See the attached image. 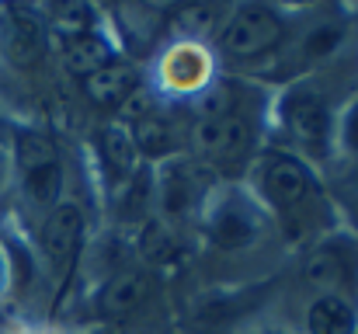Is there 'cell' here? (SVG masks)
Listing matches in <instances>:
<instances>
[{
  "label": "cell",
  "instance_id": "7402d4cb",
  "mask_svg": "<svg viewBox=\"0 0 358 334\" xmlns=\"http://www.w3.org/2000/svg\"><path fill=\"white\" fill-rule=\"evenodd\" d=\"M345 139L352 150H358V105L348 109V115H345Z\"/></svg>",
  "mask_w": 358,
  "mask_h": 334
},
{
  "label": "cell",
  "instance_id": "5b68a950",
  "mask_svg": "<svg viewBox=\"0 0 358 334\" xmlns=\"http://www.w3.org/2000/svg\"><path fill=\"white\" fill-rule=\"evenodd\" d=\"M254 233H257V216L247 202L230 199L227 206H220L209 216V237L220 247H243V244L254 240Z\"/></svg>",
  "mask_w": 358,
  "mask_h": 334
},
{
  "label": "cell",
  "instance_id": "7c38bea8",
  "mask_svg": "<svg viewBox=\"0 0 358 334\" xmlns=\"http://www.w3.org/2000/svg\"><path fill=\"white\" fill-rule=\"evenodd\" d=\"M105 63H112V53L98 35H84V39H73L66 46V70L77 74V77H91Z\"/></svg>",
  "mask_w": 358,
  "mask_h": 334
},
{
  "label": "cell",
  "instance_id": "5bb4252c",
  "mask_svg": "<svg viewBox=\"0 0 358 334\" xmlns=\"http://www.w3.org/2000/svg\"><path fill=\"white\" fill-rule=\"evenodd\" d=\"M17 164H21L24 174H31L38 167H49V164H59L52 139L49 136H38V132H24L17 139Z\"/></svg>",
  "mask_w": 358,
  "mask_h": 334
},
{
  "label": "cell",
  "instance_id": "2e32d148",
  "mask_svg": "<svg viewBox=\"0 0 358 334\" xmlns=\"http://www.w3.org/2000/svg\"><path fill=\"white\" fill-rule=\"evenodd\" d=\"M139 251H143V258H150V261H171L174 251H178V240H174V233H171L164 223L150 220L146 230H143V237H139Z\"/></svg>",
  "mask_w": 358,
  "mask_h": 334
},
{
  "label": "cell",
  "instance_id": "4fadbf2b",
  "mask_svg": "<svg viewBox=\"0 0 358 334\" xmlns=\"http://www.w3.org/2000/svg\"><path fill=\"white\" fill-rule=\"evenodd\" d=\"M132 143H136V150H143L146 157H160V153L174 150V129H171V122H167L164 115L150 111V115H143V118L132 125Z\"/></svg>",
  "mask_w": 358,
  "mask_h": 334
},
{
  "label": "cell",
  "instance_id": "e0dca14e",
  "mask_svg": "<svg viewBox=\"0 0 358 334\" xmlns=\"http://www.w3.org/2000/svg\"><path fill=\"white\" fill-rule=\"evenodd\" d=\"M24 181H28V195L38 206H52L59 199V188H63V171H59V164H49V167L24 174Z\"/></svg>",
  "mask_w": 358,
  "mask_h": 334
},
{
  "label": "cell",
  "instance_id": "9c48e42d",
  "mask_svg": "<svg viewBox=\"0 0 358 334\" xmlns=\"http://www.w3.org/2000/svg\"><path fill=\"white\" fill-rule=\"evenodd\" d=\"M7 53L17 67H31L42 56V28L31 14L14 11L10 14V32H7Z\"/></svg>",
  "mask_w": 358,
  "mask_h": 334
},
{
  "label": "cell",
  "instance_id": "7a4b0ae2",
  "mask_svg": "<svg viewBox=\"0 0 358 334\" xmlns=\"http://www.w3.org/2000/svg\"><path fill=\"white\" fill-rule=\"evenodd\" d=\"M192 143L209 157V160H237L250 146V125L237 111L227 115H206L192 125Z\"/></svg>",
  "mask_w": 358,
  "mask_h": 334
},
{
  "label": "cell",
  "instance_id": "6da1fadb",
  "mask_svg": "<svg viewBox=\"0 0 358 334\" xmlns=\"http://www.w3.org/2000/svg\"><path fill=\"white\" fill-rule=\"evenodd\" d=\"M223 49L237 60H254L282 42V21L268 7H240L230 14L220 35Z\"/></svg>",
  "mask_w": 358,
  "mask_h": 334
},
{
  "label": "cell",
  "instance_id": "3957f363",
  "mask_svg": "<svg viewBox=\"0 0 358 334\" xmlns=\"http://www.w3.org/2000/svg\"><path fill=\"white\" fill-rule=\"evenodd\" d=\"M264 192L278 209H292L306 199L310 192V171L296 160V157H282L275 153L271 160H264Z\"/></svg>",
  "mask_w": 358,
  "mask_h": 334
},
{
  "label": "cell",
  "instance_id": "30bf717a",
  "mask_svg": "<svg viewBox=\"0 0 358 334\" xmlns=\"http://www.w3.org/2000/svg\"><path fill=\"white\" fill-rule=\"evenodd\" d=\"M310 334H355V310L341 296H320L310 307Z\"/></svg>",
  "mask_w": 358,
  "mask_h": 334
},
{
  "label": "cell",
  "instance_id": "277c9868",
  "mask_svg": "<svg viewBox=\"0 0 358 334\" xmlns=\"http://www.w3.org/2000/svg\"><path fill=\"white\" fill-rule=\"evenodd\" d=\"M285 125H289V132H292L299 143L320 150V146L327 143L331 115H327V105H324L317 95L296 91V95L285 98Z\"/></svg>",
  "mask_w": 358,
  "mask_h": 334
},
{
  "label": "cell",
  "instance_id": "8992f818",
  "mask_svg": "<svg viewBox=\"0 0 358 334\" xmlns=\"http://www.w3.org/2000/svg\"><path fill=\"white\" fill-rule=\"evenodd\" d=\"M80 233H84V216H80V209H77V206H56V209L49 213V220H45L42 244H45L49 258H52L56 265H63V261L77 251Z\"/></svg>",
  "mask_w": 358,
  "mask_h": 334
},
{
  "label": "cell",
  "instance_id": "9a60e30c",
  "mask_svg": "<svg viewBox=\"0 0 358 334\" xmlns=\"http://www.w3.org/2000/svg\"><path fill=\"white\" fill-rule=\"evenodd\" d=\"M345 272H348L345 258H341L338 251H331V247L310 254V261H306V279H310L313 286H338V282L345 279Z\"/></svg>",
  "mask_w": 358,
  "mask_h": 334
},
{
  "label": "cell",
  "instance_id": "44dd1931",
  "mask_svg": "<svg viewBox=\"0 0 358 334\" xmlns=\"http://www.w3.org/2000/svg\"><path fill=\"white\" fill-rule=\"evenodd\" d=\"M334 42H338V32H334V28H327V32H313V39H310V53L320 56V53H327Z\"/></svg>",
  "mask_w": 358,
  "mask_h": 334
},
{
  "label": "cell",
  "instance_id": "ac0fdd59",
  "mask_svg": "<svg viewBox=\"0 0 358 334\" xmlns=\"http://www.w3.org/2000/svg\"><path fill=\"white\" fill-rule=\"evenodd\" d=\"M160 199H164V209H167L171 216L188 213V206H192L188 178H185L181 171H167V178H164V185H160Z\"/></svg>",
  "mask_w": 358,
  "mask_h": 334
},
{
  "label": "cell",
  "instance_id": "ba28073f",
  "mask_svg": "<svg viewBox=\"0 0 358 334\" xmlns=\"http://www.w3.org/2000/svg\"><path fill=\"white\" fill-rule=\"evenodd\" d=\"M146 296H150V275H143V272H122V275H115L108 282V289L101 296V307L112 317H125V314L139 310L146 303Z\"/></svg>",
  "mask_w": 358,
  "mask_h": 334
},
{
  "label": "cell",
  "instance_id": "8fae6325",
  "mask_svg": "<svg viewBox=\"0 0 358 334\" xmlns=\"http://www.w3.org/2000/svg\"><path fill=\"white\" fill-rule=\"evenodd\" d=\"M101 157L122 178H129L136 171V143H132V132L125 125L112 122V125L101 129Z\"/></svg>",
  "mask_w": 358,
  "mask_h": 334
},
{
  "label": "cell",
  "instance_id": "ffe728a7",
  "mask_svg": "<svg viewBox=\"0 0 358 334\" xmlns=\"http://www.w3.org/2000/svg\"><path fill=\"white\" fill-rule=\"evenodd\" d=\"M181 21H185V28H192V32H213V25L220 21V11L209 7V4H192V7L181 11Z\"/></svg>",
  "mask_w": 358,
  "mask_h": 334
},
{
  "label": "cell",
  "instance_id": "52a82bcc",
  "mask_svg": "<svg viewBox=\"0 0 358 334\" xmlns=\"http://www.w3.org/2000/svg\"><path fill=\"white\" fill-rule=\"evenodd\" d=\"M84 91H87V98L94 102V105H101V109H115L122 105L132 91H136V70L129 67V63H105L98 74H91V77H84Z\"/></svg>",
  "mask_w": 358,
  "mask_h": 334
},
{
  "label": "cell",
  "instance_id": "d6986e66",
  "mask_svg": "<svg viewBox=\"0 0 358 334\" xmlns=\"http://www.w3.org/2000/svg\"><path fill=\"white\" fill-rule=\"evenodd\" d=\"M87 25H91V11H87L84 4H70V7H63L59 18H56V32L66 35L70 42H73V39H84V35H87Z\"/></svg>",
  "mask_w": 358,
  "mask_h": 334
}]
</instances>
